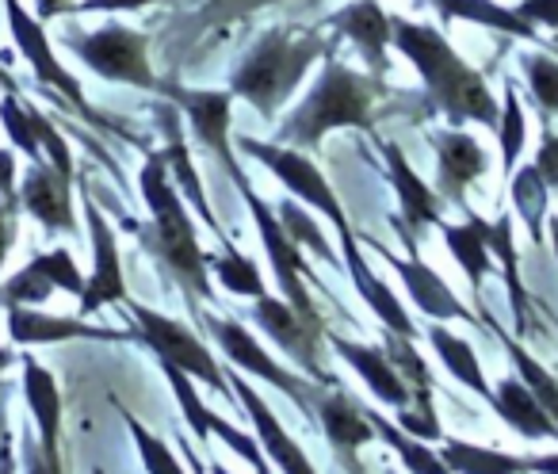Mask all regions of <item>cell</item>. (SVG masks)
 Segmentation results:
<instances>
[{"label": "cell", "mask_w": 558, "mask_h": 474, "mask_svg": "<svg viewBox=\"0 0 558 474\" xmlns=\"http://www.w3.org/2000/svg\"><path fill=\"white\" fill-rule=\"evenodd\" d=\"M138 187L142 199H146L149 210V226H134V233L142 238L146 253L165 268V272L177 280V288L184 291L187 311L199 318V303H210L215 299V288H210V265L207 253L199 245V233H195V222L187 215V199L180 195L177 180L169 172V161H165L161 149H149L146 161H142L138 172Z\"/></svg>", "instance_id": "cell-1"}, {"label": "cell", "mask_w": 558, "mask_h": 474, "mask_svg": "<svg viewBox=\"0 0 558 474\" xmlns=\"http://www.w3.org/2000/svg\"><path fill=\"white\" fill-rule=\"evenodd\" d=\"M390 47L417 70L428 104H433L451 126L478 123V126L497 131L501 108H497L494 93H489L486 73L474 70V65L451 47L444 27L421 24V20H405V16H390Z\"/></svg>", "instance_id": "cell-2"}, {"label": "cell", "mask_w": 558, "mask_h": 474, "mask_svg": "<svg viewBox=\"0 0 558 474\" xmlns=\"http://www.w3.org/2000/svg\"><path fill=\"white\" fill-rule=\"evenodd\" d=\"M387 96H390L387 77L356 73L333 50H326L318 81L299 100V108L279 123L276 142L306 154V149H322V142L333 131H344V126L375 134V126H379V100H387Z\"/></svg>", "instance_id": "cell-3"}, {"label": "cell", "mask_w": 558, "mask_h": 474, "mask_svg": "<svg viewBox=\"0 0 558 474\" xmlns=\"http://www.w3.org/2000/svg\"><path fill=\"white\" fill-rule=\"evenodd\" d=\"M326 50V35L311 27H268L230 70L233 100H245L264 123H271Z\"/></svg>", "instance_id": "cell-4"}, {"label": "cell", "mask_w": 558, "mask_h": 474, "mask_svg": "<svg viewBox=\"0 0 558 474\" xmlns=\"http://www.w3.org/2000/svg\"><path fill=\"white\" fill-rule=\"evenodd\" d=\"M62 42L73 58H81V65H88L96 77L111 81V85L142 88V93L161 88V77H157L154 62H149V35L126 27L123 20L111 16L96 32L73 27Z\"/></svg>", "instance_id": "cell-5"}, {"label": "cell", "mask_w": 558, "mask_h": 474, "mask_svg": "<svg viewBox=\"0 0 558 474\" xmlns=\"http://www.w3.org/2000/svg\"><path fill=\"white\" fill-rule=\"evenodd\" d=\"M126 311H131L134 318V333H138V341L146 344L149 352H154L161 364H172L180 367V372H187L192 379L207 382L210 390H218V394L226 398V402L238 405V394H233L230 379H226V372L218 367L215 352L207 349V344L199 341V337L192 333L187 326H180V321L165 318V314H157L154 306L138 303V299L126 295Z\"/></svg>", "instance_id": "cell-6"}, {"label": "cell", "mask_w": 558, "mask_h": 474, "mask_svg": "<svg viewBox=\"0 0 558 474\" xmlns=\"http://www.w3.org/2000/svg\"><path fill=\"white\" fill-rule=\"evenodd\" d=\"M233 146H238V154L260 161L264 169H268L271 177L279 180V184L288 187V192L295 195L299 203H303V207L326 215L329 226L337 230V238H341V233H352V218H349V210H344V203L337 199V192H333V184L326 180V172H322L318 165H314L311 157L303 154V149L283 146V142L248 138V134L233 142Z\"/></svg>", "instance_id": "cell-7"}, {"label": "cell", "mask_w": 558, "mask_h": 474, "mask_svg": "<svg viewBox=\"0 0 558 474\" xmlns=\"http://www.w3.org/2000/svg\"><path fill=\"white\" fill-rule=\"evenodd\" d=\"M157 96L169 104H177L180 116L192 123V134L199 138V146L222 165V172L230 177L233 187H245L248 177L238 161V146L230 138V123H233V93L230 88H187L177 81H161Z\"/></svg>", "instance_id": "cell-8"}, {"label": "cell", "mask_w": 558, "mask_h": 474, "mask_svg": "<svg viewBox=\"0 0 558 474\" xmlns=\"http://www.w3.org/2000/svg\"><path fill=\"white\" fill-rule=\"evenodd\" d=\"M238 195H241V203L248 207V215H253L256 233H260V245H264V253H268L271 276H276L283 299H288V303L295 306L306 321H314V326H326L318 303L311 299V288H306V276L314 280V272H311V265L303 260V250H299V245L288 238V230H283V222H279L276 207H268V203L260 199V192L253 187V180H248L245 187H238Z\"/></svg>", "instance_id": "cell-9"}, {"label": "cell", "mask_w": 558, "mask_h": 474, "mask_svg": "<svg viewBox=\"0 0 558 474\" xmlns=\"http://www.w3.org/2000/svg\"><path fill=\"white\" fill-rule=\"evenodd\" d=\"M4 20H9L12 42H16L20 58H24V62L32 65L35 81H39L43 88H54L58 100L70 104V108L77 111V116L85 119V123L108 126L93 111V104H88V96H85V88H81V81L73 77V73L65 70L62 62H58L54 47H50L47 24H43V20L35 16V12L24 9V0H4Z\"/></svg>", "instance_id": "cell-10"}, {"label": "cell", "mask_w": 558, "mask_h": 474, "mask_svg": "<svg viewBox=\"0 0 558 474\" xmlns=\"http://www.w3.org/2000/svg\"><path fill=\"white\" fill-rule=\"evenodd\" d=\"M195 321H203V326H207V333L218 341V349H222V356H226V364H230V367H238L241 375H253V379H264L268 387H276L279 394H288L303 413L314 410L311 382H303L295 372H288V367L279 364V360L271 356V352L264 349V344L256 341V337L248 333L241 321L218 318V314H199Z\"/></svg>", "instance_id": "cell-11"}, {"label": "cell", "mask_w": 558, "mask_h": 474, "mask_svg": "<svg viewBox=\"0 0 558 474\" xmlns=\"http://www.w3.org/2000/svg\"><path fill=\"white\" fill-rule=\"evenodd\" d=\"M85 226H88V245H93V272L85 276V291L77 295L81 303L77 314L81 318H93L104 306L126 303V276H123V257H119L116 226L96 207L93 192H85Z\"/></svg>", "instance_id": "cell-12"}, {"label": "cell", "mask_w": 558, "mask_h": 474, "mask_svg": "<svg viewBox=\"0 0 558 474\" xmlns=\"http://www.w3.org/2000/svg\"><path fill=\"white\" fill-rule=\"evenodd\" d=\"M253 321L279 344V349L288 352L306 375H314L322 387H337V382H341V379H333L318 360V349H322V341H326V326L306 321L283 295L253 299Z\"/></svg>", "instance_id": "cell-13"}, {"label": "cell", "mask_w": 558, "mask_h": 474, "mask_svg": "<svg viewBox=\"0 0 558 474\" xmlns=\"http://www.w3.org/2000/svg\"><path fill=\"white\" fill-rule=\"evenodd\" d=\"M383 157H387V177H390V187L398 195V207L402 215L395 218V230L398 238L405 242V250H417L421 233L428 226H440L444 222V203H440V192L421 177L417 169L410 165L405 149L398 142H383Z\"/></svg>", "instance_id": "cell-14"}, {"label": "cell", "mask_w": 558, "mask_h": 474, "mask_svg": "<svg viewBox=\"0 0 558 474\" xmlns=\"http://www.w3.org/2000/svg\"><path fill=\"white\" fill-rule=\"evenodd\" d=\"M428 146L436 154V192L440 199L456 203L459 210L466 207V187L478 177H486L489 154L474 134L463 126H444V131H428Z\"/></svg>", "instance_id": "cell-15"}, {"label": "cell", "mask_w": 558, "mask_h": 474, "mask_svg": "<svg viewBox=\"0 0 558 474\" xmlns=\"http://www.w3.org/2000/svg\"><path fill=\"white\" fill-rule=\"evenodd\" d=\"M54 291H65V295L85 291V276H81L73 253L65 250L39 253L16 276H9L0 283V306H43Z\"/></svg>", "instance_id": "cell-16"}, {"label": "cell", "mask_w": 558, "mask_h": 474, "mask_svg": "<svg viewBox=\"0 0 558 474\" xmlns=\"http://www.w3.org/2000/svg\"><path fill=\"white\" fill-rule=\"evenodd\" d=\"M226 379H230L233 394H238V405L248 413V425H253V433H256V440H260L268 463L276 466L279 474H318V466L311 463V455L303 451V443L291 440V433L279 425V417L271 413V405L264 402L253 387H248L245 375H241L238 367H230Z\"/></svg>", "instance_id": "cell-17"}, {"label": "cell", "mask_w": 558, "mask_h": 474, "mask_svg": "<svg viewBox=\"0 0 558 474\" xmlns=\"http://www.w3.org/2000/svg\"><path fill=\"white\" fill-rule=\"evenodd\" d=\"M20 210L35 218L47 233H81V222L73 215V177L58 172L47 157L32 161V169L20 180Z\"/></svg>", "instance_id": "cell-18"}, {"label": "cell", "mask_w": 558, "mask_h": 474, "mask_svg": "<svg viewBox=\"0 0 558 474\" xmlns=\"http://www.w3.org/2000/svg\"><path fill=\"white\" fill-rule=\"evenodd\" d=\"M372 250L379 253L383 260H387L390 268L398 272V280H402V288H405V295L413 299V306H417L425 318H433V321H474V326H482L478 318H474L471 311H466V303L456 295V291L444 283V276L436 272L433 265H425L421 260V253L413 250L410 257H395L390 250H383L379 242H372Z\"/></svg>", "instance_id": "cell-19"}, {"label": "cell", "mask_w": 558, "mask_h": 474, "mask_svg": "<svg viewBox=\"0 0 558 474\" xmlns=\"http://www.w3.org/2000/svg\"><path fill=\"white\" fill-rule=\"evenodd\" d=\"M9 314V337L12 344H65V341H138V333L126 329H108L85 321L81 314L62 318V314H43L39 306H4Z\"/></svg>", "instance_id": "cell-20"}, {"label": "cell", "mask_w": 558, "mask_h": 474, "mask_svg": "<svg viewBox=\"0 0 558 474\" xmlns=\"http://www.w3.org/2000/svg\"><path fill=\"white\" fill-rule=\"evenodd\" d=\"M314 413H318L322 433L333 443L337 459H341L349 471L360 466V448L375 443V428H372V421H367L364 402H356V398L341 387H318L314 390Z\"/></svg>", "instance_id": "cell-21"}, {"label": "cell", "mask_w": 558, "mask_h": 474, "mask_svg": "<svg viewBox=\"0 0 558 474\" xmlns=\"http://www.w3.org/2000/svg\"><path fill=\"white\" fill-rule=\"evenodd\" d=\"M329 27L364 54V62L372 65L375 77H387L390 73V12L383 9L379 0H352V4H341V9L329 16Z\"/></svg>", "instance_id": "cell-22"}, {"label": "cell", "mask_w": 558, "mask_h": 474, "mask_svg": "<svg viewBox=\"0 0 558 474\" xmlns=\"http://www.w3.org/2000/svg\"><path fill=\"white\" fill-rule=\"evenodd\" d=\"M341 253H344V272H349L352 288H356L360 299L372 306L375 318L387 326V333H398V337H410V341H417V326H413V318L405 314L402 299H398L395 291H390L387 283L372 272L364 250H360V233L356 230L341 233Z\"/></svg>", "instance_id": "cell-23"}, {"label": "cell", "mask_w": 558, "mask_h": 474, "mask_svg": "<svg viewBox=\"0 0 558 474\" xmlns=\"http://www.w3.org/2000/svg\"><path fill=\"white\" fill-rule=\"evenodd\" d=\"M326 341L333 344L337 356H341L344 364L364 379V387L372 390L383 405H390L395 413L410 405V387H405V379L398 375V367L390 364L387 344H360V341H349V337H341V333H329V329H326Z\"/></svg>", "instance_id": "cell-24"}, {"label": "cell", "mask_w": 558, "mask_h": 474, "mask_svg": "<svg viewBox=\"0 0 558 474\" xmlns=\"http://www.w3.org/2000/svg\"><path fill=\"white\" fill-rule=\"evenodd\" d=\"M157 119H161V131H165V161H169V172H172V180H177V187H180V195H187V207L195 210V215L207 222V230L215 233L218 242L226 238V230H222V222L215 218V210H210V203H207V192H203V180H199V172H195V165H192V154H187V142H184V134H180V108L177 104H157Z\"/></svg>", "instance_id": "cell-25"}, {"label": "cell", "mask_w": 558, "mask_h": 474, "mask_svg": "<svg viewBox=\"0 0 558 474\" xmlns=\"http://www.w3.org/2000/svg\"><path fill=\"white\" fill-rule=\"evenodd\" d=\"M24 364V398H27V410H32V421L39 428V443L47 455H62V390H58L54 375L32 356L24 352L20 356Z\"/></svg>", "instance_id": "cell-26"}, {"label": "cell", "mask_w": 558, "mask_h": 474, "mask_svg": "<svg viewBox=\"0 0 558 474\" xmlns=\"http://www.w3.org/2000/svg\"><path fill=\"white\" fill-rule=\"evenodd\" d=\"M482 226H486V218H482L478 210H471V203L463 207V222H440L444 245H448L451 260L463 268L474 299H482V283L494 272V253H489L486 230H482Z\"/></svg>", "instance_id": "cell-27"}, {"label": "cell", "mask_w": 558, "mask_h": 474, "mask_svg": "<svg viewBox=\"0 0 558 474\" xmlns=\"http://www.w3.org/2000/svg\"><path fill=\"white\" fill-rule=\"evenodd\" d=\"M433 9L440 12L444 24L459 20V24L486 27V32H494V35H509V39L543 42L539 27L527 24L517 12V4H497V0H433Z\"/></svg>", "instance_id": "cell-28"}, {"label": "cell", "mask_w": 558, "mask_h": 474, "mask_svg": "<svg viewBox=\"0 0 558 474\" xmlns=\"http://www.w3.org/2000/svg\"><path fill=\"white\" fill-rule=\"evenodd\" d=\"M489 405H494L497 417H501L512 433L524 436V440H558L555 417L543 410L539 398H535L532 390L517 379V375H509V379L497 382L494 402H489Z\"/></svg>", "instance_id": "cell-29"}, {"label": "cell", "mask_w": 558, "mask_h": 474, "mask_svg": "<svg viewBox=\"0 0 558 474\" xmlns=\"http://www.w3.org/2000/svg\"><path fill=\"white\" fill-rule=\"evenodd\" d=\"M517 215H497L494 222L486 218V245L494 253V260H501V276H505V291H509V306L512 318H517V333L532 337V306H527V291L520 280V257H517Z\"/></svg>", "instance_id": "cell-30"}, {"label": "cell", "mask_w": 558, "mask_h": 474, "mask_svg": "<svg viewBox=\"0 0 558 474\" xmlns=\"http://www.w3.org/2000/svg\"><path fill=\"white\" fill-rule=\"evenodd\" d=\"M440 459L448 463L451 474H532V455L456 440V436H444L440 440Z\"/></svg>", "instance_id": "cell-31"}, {"label": "cell", "mask_w": 558, "mask_h": 474, "mask_svg": "<svg viewBox=\"0 0 558 474\" xmlns=\"http://www.w3.org/2000/svg\"><path fill=\"white\" fill-rule=\"evenodd\" d=\"M425 337H428V344H433L436 360L448 367L451 379L463 382L466 390H474L486 405L494 402V390H489L486 375H482L478 352H474L471 341H463V337H456L451 329H444V321H433V326L425 329Z\"/></svg>", "instance_id": "cell-32"}, {"label": "cell", "mask_w": 558, "mask_h": 474, "mask_svg": "<svg viewBox=\"0 0 558 474\" xmlns=\"http://www.w3.org/2000/svg\"><path fill=\"white\" fill-rule=\"evenodd\" d=\"M509 203L512 215L524 222L532 245H543V230H547V215H550V187L543 184L539 169L535 165H524L509 177Z\"/></svg>", "instance_id": "cell-33"}, {"label": "cell", "mask_w": 558, "mask_h": 474, "mask_svg": "<svg viewBox=\"0 0 558 474\" xmlns=\"http://www.w3.org/2000/svg\"><path fill=\"white\" fill-rule=\"evenodd\" d=\"M364 410H367V405H364ZM367 421H372V428H375V440L390 443V451L402 459V466L410 474H451L448 463L440 459V451H433V443H425L421 436L405 433L398 421H387L383 413H375V410H367Z\"/></svg>", "instance_id": "cell-34"}, {"label": "cell", "mask_w": 558, "mask_h": 474, "mask_svg": "<svg viewBox=\"0 0 558 474\" xmlns=\"http://www.w3.org/2000/svg\"><path fill=\"white\" fill-rule=\"evenodd\" d=\"M482 326H486L489 333H494L497 341L505 344V352H509L512 367H517V379L524 382V387L532 390L535 398H539V405L550 413V417H555V425H558V379H555V375H550L547 367H543L539 360H535L532 352H527L524 344L517 341V337L505 333L501 321H494V318H489V314H486V318H482Z\"/></svg>", "instance_id": "cell-35"}, {"label": "cell", "mask_w": 558, "mask_h": 474, "mask_svg": "<svg viewBox=\"0 0 558 474\" xmlns=\"http://www.w3.org/2000/svg\"><path fill=\"white\" fill-rule=\"evenodd\" d=\"M207 265H210V276H215V280L222 283L230 295H238V299L268 295V288H264V276H260V268H256V260H248L245 253H241L238 245L230 242V238H222V253L207 257Z\"/></svg>", "instance_id": "cell-36"}, {"label": "cell", "mask_w": 558, "mask_h": 474, "mask_svg": "<svg viewBox=\"0 0 558 474\" xmlns=\"http://www.w3.org/2000/svg\"><path fill=\"white\" fill-rule=\"evenodd\" d=\"M497 146H501V172L512 177L520 165V154L527 146V116H524V104L517 96V85L505 81V93H501V119H497Z\"/></svg>", "instance_id": "cell-37"}, {"label": "cell", "mask_w": 558, "mask_h": 474, "mask_svg": "<svg viewBox=\"0 0 558 474\" xmlns=\"http://www.w3.org/2000/svg\"><path fill=\"white\" fill-rule=\"evenodd\" d=\"M276 215H279V222H283V230H288V238L299 245V250H311L314 257L326 260L329 268H337V272H341L344 260L337 257L333 245L326 242V233L318 230V222H314V218L303 210V203H299V199H283L276 207Z\"/></svg>", "instance_id": "cell-38"}, {"label": "cell", "mask_w": 558, "mask_h": 474, "mask_svg": "<svg viewBox=\"0 0 558 474\" xmlns=\"http://www.w3.org/2000/svg\"><path fill=\"white\" fill-rule=\"evenodd\" d=\"M520 73H524L539 116H558V58L547 50H527V54H520Z\"/></svg>", "instance_id": "cell-39"}, {"label": "cell", "mask_w": 558, "mask_h": 474, "mask_svg": "<svg viewBox=\"0 0 558 474\" xmlns=\"http://www.w3.org/2000/svg\"><path fill=\"white\" fill-rule=\"evenodd\" d=\"M0 123H4V134L12 138V149H20L24 157L39 161L43 142H39V131H35V116H32V108H24L16 88H4V96H0Z\"/></svg>", "instance_id": "cell-40"}, {"label": "cell", "mask_w": 558, "mask_h": 474, "mask_svg": "<svg viewBox=\"0 0 558 474\" xmlns=\"http://www.w3.org/2000/svg\"><path fill=\"white\" fill-rule=\"evenodd\" d=\"M123 421H126V428H131V436H134V448H138V455H142V466H146V474H184V466L177 463V455L169 451V443L165 440H157L154 433H149L146 425H142L134 413H123Z\"/></svg>", "instance_id": "cell-41"}, {"label": "cell", "mask_w": 558, "mask_h": 474, "mask_svg": "<svg viewBox=\"0 0 558 474\" xmlns=\"http://www.w3.org/2000/svg\"><path fill=\"white\" fill-rule=\"evenodd\" d=\"M279 0H203L199 9V24L203 27H226V24H241V20L256 16L260 9H271Z\"/></svg>", "instance_id": "cell-42"}, {"label": "cell", "mask_w": 558, "mask_h": 474, "mask_svg": "<svg viewBox=\"0 0 558 474\" xmlns=\"http://www.w3.org/2000/svg\"><path fill=\"white\" fill-rule=\"evenodd\" d=\"M535 169H539L543 184L550 192H558V134L550 131V119H543V134H539V149H535Z\"/></svg>", "instance_id": "cell-43"}, {"label": "cell", "mask_w": 558, "mask_h": 474, "mask_svg": "<svg viewBox=\"0 0 558 474\" xmlns=\"http://www.w3.org/2000/svg\"><path fill=\"white\" fill-rule=\"evenodd\" d=\"M149 4H169V0H77L70 9V16H93V12L116 16V12H142Z\"/></svg>", "instance_id": "cell-44"}, {"label": "cell", "mask_w": 558, "mask_h": 474, "mask_svg": "<svg viewBox=\"0 0 558 474\" xmlns=\"http://www.w3.org/2000/svg\"><path fill=\"white\" fill-rule=\"evenodd\" d=\"M24 474H65V459L62 455H47V451H43V443L27 440Z\"/></svg>", "instance_id": "cell-45"}, {"label": "cell", "mask_w": 558, "mask_h": 474, "mask_svg": "<svg viewBox=\"0 0 558 474\" xmlns=\"http://www.w3.org/2000/svg\"><path fill=\"white\" fill-rule=\"evenodd\" d=\"M517 12L527 20V24L558 32V0H520Z\"/></svg>", "instance_id": "cell-46"}, {"label": "cell", "mask_w": 558, "mask_h": 474, "mask_svg": "<svg viewBox=\"0 0 558 474\" xmlns=\"http://www.w3.org/2000/svg\"><path fill=\"white\" fill-rule=\"evenodd\" d=\"M16 210L20 203H4L0 199V268H4V260H9L12 245H16Z\"/></svg>", "instance_id": "cell-47"}, {"label": "cell", "mask_w": 558, "mask_h": 474, "mask_svg": "<svg viewBox=\"0 0 558 474\" xmlns=\"http://www.w3.org/2000/svg\"><path fill=\"white\" fill-rule=\"evenodd\" d=\"M0 199H4V203H20L16 149H0Z\"/></svg>", "instance_id": "cell-48"}, {"label": "cell", "mask_w": 558, "mask_h": 474, "mask_svg": "<svg viewBox=\"0 0 558 474\" xmlns=\"http://www.w3.org/2000/svg\"><path fill=\"white\" fill-rule=\"evenodd\" d=\"M73 4H77V0H35V16H39L43 24H50V20H58V16H70Z\"/></svg>", "instance_id": "cell-49"}, {"label": "cell", "mask_w": 558, "mask_h": 474, "mask_svg": "<svg viewBox=\"0 0 558 474\" xmlns=\"http://www.w3.org/2000/svg\"><path fill=\"white\" fill-rule=\"evenodd\" d=\"M532 474H558V451H550V455H532Z\"/></svg>", "instance_id": "cell-50"}, {"label": "cell", "mask_w": 558, "mask_h": 474, "mask_svg": "<svg viewBox=\"0 0 558 474\" xmlns=\"http://www.w3.org/2000/svg\"><path fill=\"white\" fill-rule=\"evenodd\" d=\"M547 230H550V242H555V257H558V215H547Z\"/></svg>", "instance_id": "cell-51"}, {"label": "cell", "mask_w": 558, "mask_h": 474, "mask_svg": "<svg viewBox=\"0 0 558 474\" xmlns=\"http://www.w3.org/2000/svg\"><path fill=\"white\" fill-rule=\"evenodd\" d=\"M207 471H210V474H230V471H226V466H218V459H210Z\"/></svg>", "instance_id": "cell-52"}, {"label": "cell", "mask_w": 558, "mask_h": 474, "mask_svg": "<svg viewBox=\"0 0 558 474\" xmlns=\"http://www.w3.org/2000/svg\"><path fill=\"white\" fill-rule=\"evenodd\" d=\"M0 88H12V81H9V77H4V73H0Z\"/></svg>", "instance_id": "cell-53"}, {"label": "cell", "mask_w": 558, "mask_h": 474, "mask_svg": "<svg viewBox=\"0 0 558 474\" xmlns=\"http://www.w3.org/2000/svg\"><path fill=\"white\" fill-rule=\"evenodd\" d=\"M352 474H364V466H352Z\"/></svg>", "instance_id": "cell-54"}]
</instances>
